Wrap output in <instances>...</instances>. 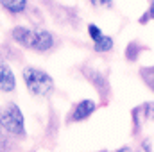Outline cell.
<instances>
[{
	"instance_id": "30bf717a",
	"label": "cell",
	"mask_w": 154,
	"mask_h": 152,
	"mask_svg": "<svg viewBox=\"0 0 154 152\" xmlns=\"http://www.w3.org/2000/svg\"><path fill=\"white\" fill-rule=\"evenodd\" d=\"M151 18L154 20V0H151V7H149V11H147V14L140 18V23H145V22H149Z\"/></svg>"
},
{
	"instance_id": "ba28073f",
	"label": "cell",
	"mask_w": 154,
	"mask_h": 152,
	"mask_svg": "<svg viewBox=\"0 0 154 152\" xmlns=\"http://www.w3.org/2000/svg\"><path fill=\"white\" fill-rule=\"evenodd\" d=\"M142 109L145 111V113H143V118H145V120H149V118H152V120H154V102H149V104H145Z\"/></svg>"
},
{
	"instance_id": "277c9868",
	"label": "cell",
	"mask_w": 154,
	"mask_h": 152,
	"mask_svg": "<svg viewBox=\"0 0 154 152\" xmlns=\"http://www.w3.org/2000/svg\"><path fill=\"white\" fill-rule=\"evenodd\" d=\"M95 102L93 100H81V102H77L75 106H74V109H72V114H70V122H82V120H86L88 116H91V113L95 111Z\"/></svg>"
},
{
	"instance_id": "8fae6325",
	"label": "cell",
	"mask_w": 154,
	"mask_h": 152,
	"mask_svg": "<svg viewBox=\"0 0 154 152\" xmlns=\"http://www.w3.org/2000/svg\"><path fill=\"white\" fill-rule=\"evenodd\" d=\"M93 5H99V7H108L111 5V0H90Z\"/></svg>"
},
{
	"instance_id": "7c38bea8",
	"label": "cell",
	"mask_w": 154,
	"mask_h": 152,
	"mask_svg": "<svg viewBox=\"0 0 154 152\" xmlns=\"http://www.w3.org/2000/svg\"><path fill=\"white\" fill-rule=\"evenodd\" d=\"M116 152H131V149H129V147H120Z\"/></svg>"
},
{
	"instance_id": "3957f363",
	"label": "cell",
	"mask_w": 154,
	"mask_h": 152,
	"mask_svg": "<svg viewBox=\"0 0 154 152\" xmlns=\"http://www.w3.org/2000/svg\"><path fill=\"white\" fill-rule=\"evenodd\" d=\"M2 127L7 132H11V134H18V136H23L25 134L23 114H22L20 108L16 104H9L2 111Z\"/></svg>"
},
{
	"instance_id": "5b68a950",
	"label": "cell",
	"mask_w": 154,
	"mask_h": 152,
	"mask_svg": "<svg viewBox=\"0 0 154 152\" xmlns=\"http://www.w3.org/2000/svg\"><path fill=\"white\" fill-rule=\"evenodd\" d=\"M14 75H13V72L9 70V66L5 65V63H2L0 61V90H4V91H13L14 90Z\"/></svg>"
},
{
	"instance_id": "7a4b0ae2",
	"label": "cell",
	"mask_w": 154,
	"mask_h": 152,
	"mask_svg": "<svg viewBox=\"0 0 154 152\" xmlns=\"http://www.w3.org/2000/svg\"><path fill=\"white\" fill-rule=\"evenodd\" d=\"M23 81L27 84V90L32 93V95H38V97H47L52 93L54 90V81L48 74H45L43 70L38 68H25L23 70Z\"/></svg>"
},
{
	"instance_id": "4fadbf2b",
	"label": "cell",
	"mask_w": 154,
	"mask_h": 152,
	"mask_svg": "<svg viewBox=\"0 0 154 152\" xmlns=\"http://www.w3.org/2000/svg\"><path fill=\"white\" fill-rule=\"evenodd\" d=\"M0 127H2V118H0Z\"/></svg>"
},
{
	"instance_id": "9c48e42d",
	"label": "cell",
	"mask_w": 154,
	"mask_h": 152,
	"mask_svg": "<svg viewBox=\"0 0 154 152\" xmlns=\"http://www.w3.org/2000/svg\"><path fill=\"white\" fill-rule=\"evenodd\" d=\"M88 32H90V36H91V39L95 41V39L99 38V36H102V32H100V29L97 27V25H88Z\"/></svg>"
},
{
	"instance_id": "52a82bcc",
	"label": "cell",
	"mask_w": 154,
	"mask_h": 152,
	"mask_svg": "<svg viewBox=\"0 0 154 152\" xmlns=\"http://www.w3.org/2000/svg\"><path fill=\"white\" fill-rule=\"evenodd\" d=\"M0 4L11 13H22L27 7V0H0Z\"/></svg>"
},
{
	"instance_id": "6da1fadb",
	"label": "cell",
	"mask_w": 154,
	"mask_h": 152,
	"mask_svg": "<svg viewBox=\"0 0 154 152\" xmlns=\"http://www.w3.org/2000/svg\"><path fill=\"white\" fill-rule=\"evenodd\" d=\"M11 36H13V39L16 43H20L22 47H27L31 50H36V52H48L56 45L54 36L48 31H45V29L16 27V29H13Z\"/></svg>"
},
{
	"instance_id": "8992f818",
	"label": "cell",
	"mask_w": 154,
	"mask_h": 152,
	"mask_svg": "<svg viewBox=\"0 0 154 152\" xmlns=\"http://www.w3.org/2000/svg\"><path fill=\"white\" fill-rule=\"evenodd\" d=\"M93 48L97 50V52H109L111 48H113V39L109 38V36H99V38L93 41Z\"/></svg>"
}]
</instances>
